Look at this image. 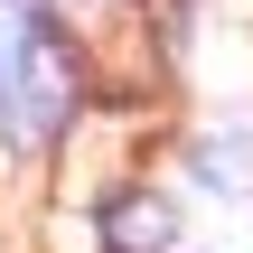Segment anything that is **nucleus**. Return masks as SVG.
<instances>
[{
    "instance_id": "nucleus-1",
    "label": "nucleus",
    "mask_w": 253,
    "mask_h": 253,
    "mask_svg": "<svg viewBox=\"0 0 253 253\" xmlns=\"http://www.w3.org/2000/svg\"><path fill=\"white\" fill-rule=\"evenodd\" d=\"M75 94H84V66H75V47H66L56 28H28V38L9 47V103H19V131H28V141L66 131Z\"/></svg>"
},
{
    "instance_id": "nucleus-2",
    "label": "nucleus",
    "mask_w": 253,
    "mask_h": 253,
    "mask_svg": "<svg viewBox=\"0 0 253 253\" xmlns=\"http://www.w3.org/2000/svg\"><path fill=\"white\" fill-rule=\"evenodd\" d=\"M103 244L113 253H169V207H160V197H113Z\"/></svg>"
},
{
    "instance_id": "nucleus-3",
    "label": "nucleus",
    "mask_w": 253,
    "mask_h": 253,
    "mask_svg": "<svg viewBox=\"0 0 253 253\" xmlns=\"http://www.w3.org/2000/svg\"><path fill=\"white\" fill-rule=\"evenodd\" d=\"M197 178H216V188H253V141L235 131V141H207L197 150Z\"/></svg>"
},
{
    "instance_id": "nucleus-4",
    "label": "nucleus",
    "mask_w": 253,
    "mask_h": 253,
    "mask_svg": "<svg viewBox=\"0 0 253 253\" xmlns=\"http://www.w3.org/2000/svg\"><path fill=\"white\" fill-rule=\"evenodd\" d=\"M0 94H9V47H0Z\"/></svg>"
}]
</instances>
